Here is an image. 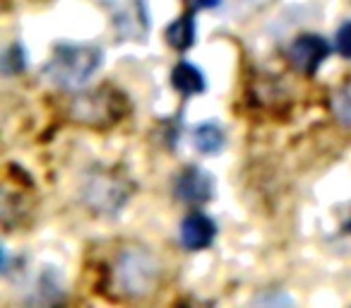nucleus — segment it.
I'll return each mask as SVG.
<instances>
[{
  "label": "nucleus",
  "mask_w": 351,
  "mask_h": 308,
  "mask_svg": "<svg viewBox=\"0 0 351 308\" xmlns=\"http://www.w3.org/2000/svg\"><path fill=\"white\" fill-rule=\"evenodd\" d=\"M111 282L125 298H145L159 289L161 263L152 250L142 246L123 248L113 260Z\"/></svg>",
  "instance_id": "obj_1"
},
{
  "label": "nucleus",
  "mask_w": 351,
  "mask_h": 308,
  "mask_svg": "<svg viewBox=\"0 0 351 308\" xmlns=\"http://www.w3.org/2000/svg\"><path fill=\"white\" fill-rule=\"evenodd\" d=\"M101 49L92 44H60L46 63L44 78L56 89H80L101 68Z\"/></svg>",
  "instance_id": "obj_2"
},
{
  "label": "nucleus",
  "mask_w": 351,
  "mask_h": 308,
  "mask_svg": "<svg viewBox=\"0 0 351 308\" xmlns=\"http://www.w3.org/2000/svg\"><path fill=\"white\" fill-rule=\"evenodd\" d=\"M128 111L125 94L113 87H99L92 92L77 94L70 104V116L73 121L84 123L92 128H106L121 121Z\"/></svg>",
  "instance_id": "obj_3"
},
{
  "label": "nucleus",
  "mask_w": 351,
  "mask_h": 308,
  "mask_svg": "<svg viewBox=\"0 0 351 308\" xmlns=\"http://www.w3.org/2000/svg\"><path fill=\"white\" fill-rule=\"evenodd\" d=\"M130 198V183L116 171L97 169L82 183V202L94 215H118Z\"/></svg>",
  "instance_id": "obj_4"
},
{
  "label": "nucleus",
  "mask_w": 351,
  "mask_h": 308,
  "mask_svg": "<svg viewBox=\"0 0 351 308\" xmlns=\"http://www.w3.org/2000/svg\"><path fill=\"white\" fill-rule=\"evenodd\" d=\"M330 44L320 34H298L289 44V60L303 75H315L317 68L330 58Z\"/></svg>",
  "instance_id": "obj_5"
},
{
  "label": "nucleus",
  "mask_w": 351,
  "mask_h": 308,
  "mask_svg": "<svg viewBox=\"0 0 351 308\" xmlns=\"http://www.w3.org/2000/svg\"><path fill=\"white\" fill-rule=\"evenodd\" d=\"M173 193L186 205H205L215 198V178L205 169L188 167L176 176Z\"/></svg>",
  "instance_id": "obj_6"
},
{
  "label": "nucleus",
  "mask_w": 351,
  "mask_h": 308,
  "mask_svg": "<svg viewBox=\"0 0 351 308\" xmlns=\"http://www.w3.org/2000/svg\"><path fill=\"white\" fill-rule=\"evenodd\" d=\"M178 236H181V246L186 250H205L215 244L217 224L205 212H191V215L181 222Z\"/></svg>",
  "instance_id": "obj_7"
},
{
  "label": "nucleus",
  "mask_w": 351,
  "mask_h": 308,
  "mask_svg": "<svg viewBox=\"0 0 351 308\" xmlns=\"http://www.w3.org/2000/svg\"><path fill=\"white\" fill-rule=\"evenodd\" d=\"M171 87L178 94H183V97H195V94L205 92V78L193 63L181 60L171 70Z\"/></svg>",
  "instance_id": "obj_8"
},
{
  "label": "nucleus",
  "mask_w": 351,
  "mask_h": 308,
  "mask_svg": "<svg viewBox=\"0 0 351 308\" xmlns=\"http://www.w3.org/2000/svg\"><path fill=\"white\" fill-rule=\"evenodd\" d=\"M166 41L173 46L176 51H188L195 44V15L193 12H183L178 20H173L166 27Z\"/></svg>",
  "instance_id": "obj_9"
},
{
  "label": "nucleus",
  "mask_w": 351,
  "mask_h": 308,
  "mask_svg": "<svg viewBox=\"0 0 351 308\" xmlns=\"http://www.w3.org/2000/svg\"><path fill=\"white\" fill-rule=\"evenodd\" d=\"M193 145L202 154H217L224 147V130L217 123H200L193 130Z\"/></svg>",
  "instance_id": "obj_10"
},
{
  "label": "nucleus",
  "mask_w": 351,
  "mask_h": 308,
  "mask_svg": "<svg viewBox=\"0 0 351 308\" xmlns=\"http://www.w3.org/2000/svg\"><path fill=\"white\" fill-rule=\"evenodd\" d=\"M63 296V287H60V279L53 270H46L41 272V277L36 279V289H34V303H53Z\"/></svg>",
  "instance_id": "obj_11"
},
{
  "label": "nucleus",
  "mask_w": 351,
  "mask_h": 308,
  "mask_svg": "<svg viewBox=\"0 0 351 308\" xmlns=\"http://www.w3.org/2000/svg\"><path fill=\"white\" fill-rule=\"evenodd\" d=\"M27 65L25 60V49H22L20 44H12L5 49V54H3V73L5 75H17L22 73Z\"/></svg>",
  "instance_id": "obj_12"
},
{
  "label": "nucleus",
  "mask_w": 351,
  "mask_h": 308,
  "mask_svg": "<svg viewBox=\"0 0 351 308\" xmlns=\"http://www.w3.org/2000/svg\"><path fill=\"white\" fill-rule=\"evenodd\" d=\"M332 111H335L337 121L351 128V89H344V92L335 94V99H332Z\"/></svg>",
  "instance_id": "obj_13"
},
{
  "label": "nucleus",
  "mask_w": 351,
  "mask_h": 308,
  "mask_svg": "<svg viewBox=\"0 0 351 308\" xmlns=\"http://www.w3.org/2000/svg\"><path fill=\"white\" fill-rule=\"evenodd\" d=\"M335 44H337V51H339L341 58L351 60V22H344V25L337 29Z\"/></svg>",
  "instance_id": "obj_14"
},
{
  "label": "nucleus",
  "mask_w": 351,
  "mask_h": 308,
  "mask_svg": "<svg viewBox=\"0 0 351 308\" xmlns=\"http://www.w3.org/2000/svg\"><path fill=\"white\" fill-rule=\"evenodd\" d=\"M195 8H205V10H210V8H219L221 0H191Z\"/></svg>",
  "instance_id": "obj_15"
}]
</instances>
